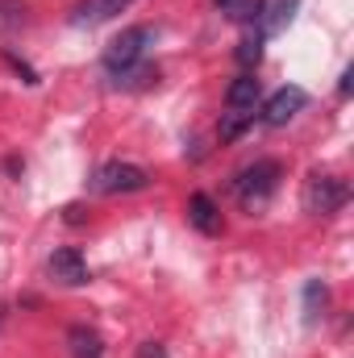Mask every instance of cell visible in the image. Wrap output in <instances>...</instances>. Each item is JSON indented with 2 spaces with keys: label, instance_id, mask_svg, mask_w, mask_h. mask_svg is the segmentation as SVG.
I'll return each instance as SVG.
<instances>
[{
  "label": "cell",
  "instance_id": "6da1fadb",
  "mask_svg": "<svg viewBox=\"0 0 354 358\" xmlns=\"http://www.w3.org/2000/svg\"><path fill=\"white\" fill-rule=\"evenodd\" d=\"M279 179H283V167H279L275 159H259V163H250L246 171H238V179H234L238 204H242L246 213H259L267 200L279 192Z\"/></svg>",
  "mask_w": 354,
  "mask_h": 358
},
{
  "label": "cell",
  "instance_id": "7a4b0ae2",
  "mask_svg": "<svg viewBox=\"0 0 354 358\" xmlns=\"http://www.w3.org/2000/svg\"><path fill=\"white\" fill-rule=\"evenodd\" d=\"M150 46H155V29H150V25H129L121 38L108 42V50H104V71L117 76V71H129V67L146 63V50H150Z\"/></svg>",
  "mask_w": 354,
  "mask_h": 358
},
{
  "label": "cell",
  "instance_id": "3957f363",
  "mask_svg": "<svg viewBox=\"0 0 354 358\" xmlns=\"http://www.w3.org/2000/svg\"><path fill=\"white\" fill-rule=\"evenodd\" d=\"M351 200V183L342 176H309L304 183V213H313V217H330V213H338L342 204Z\"/></svg>",
  "mask_w": 354,
  "mask_h": 358
},
{
  "label": "cell",
  "instance_id": "277c9868",
  "mask_svg": "<svg viewBox=\"0 0 354 358\" xmlns=\"http://www.w3.org/2000/svg\"><path fill=\"white\" fill-rule=\"evenodd\" d=\"M142 187H150V171L138 163H121V159L104 163L92 176V192H100V196H125V192H142Z\"/></svg>",
  "mask_w": 354,
  "mask_h": 358
},
{
  "label": "cell",
  "instance_id": "5b68a950",
  "mask_svg": "<svg viewBox=\"0 0 354 358\" xmlns=\"http://www.w3.org/2000/svg\"><path fill=\"white\" fill-rule=\"evenodd\" d=\"M309 104V92L304 88H296V84H288V88H279V92H271V100L263 104V125H271V129H279V125H288L300 108Z\"/></svg>",
  "mask_w": 354,
  "mask_h": 358
},
{
  "label": "cell",
  "instance_id": "8992f818",
  "mask_svg": "<svg viewBox=\"0 0 354 358\" xmlns=\"http://www.w3.org/2000/svg\"><path fill=\"white\" fill-rule=\"evenodd\" d=\"M50 279L55 283H63V287H84L88 283V263H84V255L76 250V246H59L55 255H50Z\"/></svg>",
  "mask_w": 354,
  "mask_h": 358
},
{
  "label": "cell",
  "instance_id": "52a82bcc",
  "mask_svg": "<svg viewBox=\"0 0 354 358\" xmlns=\"http://www.w3.org/2000/svg\"><path fill=\"white\" fill-rule=\"evenodd\" d=\"M259 96H263L259 80H255L250 71H242V76L225 88V108H229V113H255V108H259Z\"/></svg>",
  "mask_w": 354,
  "mask_h": 358
},
{
  "label": "cell",
  "instance_id": "ba28073f",
  "mask_svg": "<svg viewBox=\"0 0 354 358\" xmlns=\"http://www.w3.org/2000/svg\"><path fill=\"white\" fill-rule=\"evenodd\" d=\"M187 221H192L204 238H217V234H221V208H217L213 196H204V192H196V196L187 200Z\"/></svg>",
  "mask_w": 354,
  "mask_h": 358
},
{
  "label": "cell",
  "instance_id": "9c48e42d",
  "mask_svg": "<svg viewBox=\"0 0 354 358\" xmlns=\"http://www.w3.org/2000/svg\"><path fill=\"white\" fill-rule=\"evenodd\" d=\"M134 0H80L76 8H71V25H100V21H108V17H117V13H125Z\"/></svg>",
  "mask_w": 354,
  "mask_h": 358
},
{
  "label": "cell",
  "instance_id": "30bf717a",
  "mask_svg": "<svg viewBox=\"0 0 354 358\" xmlns=\"http://www.w3.org/2000/svg\"><path fill=\"white\" fill-rule=\"evenodd\" d=\"M67 346H71V358H104V342L88 325H71L67 329Z\"/></svg>",
  "mask_w": 354,
  "mask_h": 358
},
{
  "label": "cell",
  "instance_id": "8fae6325",
  "mask_svg": "<svg viewBox=\"0 0 354 358\" xmlns=\"http://www.w3.org/2000/svg\"><path fill=\"white\" fill-rule=\"evenodd\" d=\"M325 300H330V287H325L321 279H309V283H304V325H317V321H321Z\"/></svg>",
  "mask_w": 354,
  "mask_h": 358
},
{
  "label": "cell",
  "instance_id": "7c38bea8",
  "mask_svg": "<svg viewBox=\"0 0 354 358\" xmlns=\"http://www.w3.org/2000/svg\"><path fill=\"white\" fill-rule=\"evenodd\" d=\"M296 8H300V0H271V4H263V34H279L292 17H296Z\"/></svg>",
  "mask_w": 354,
  "mask_h": 358
},
{
  "label": "cell",
  "instance_id": "4fadbf2b",
  "mask_svg": "<svg viewBox=\"0 0 354 358\" xmlns=\"http://www.w3.org/2000/svg\"><path fill=\"white\" fill-rule=\"evenodd\" d=\"M213 4H217L229 21H259L267 0H213Z\"/></svg>",
  "mask_w": 354,
  "mask_h": 358
},
{
  "label": "cell",
  "instance_id": "5bb4252c",
  "mask_svg": "<svg viewBox=\"0 0 354 358\" xmlns=\"http://www.w3.org/2000/svg\"><path fill=\"white\" fill-rule=\"evenodd\" d=\"M259 59H263V34H255V38H242V42H238V63L250 71V67H259Z\"/></svg>",
  "mask_w": 354,
  "mask_h": 358
},
{
  "label": "cell",
  "instance_id": "9a60e30c",
  "mask_svg": "<svg viewBox=\"0 0 354 358\" xmlns=\"http://www.w3.org/2000/svg\"><path fill=\"white\" fill-rule=\"evenodd\" d=\"M250 121H255V113H225L221 117V142H234Z\"/></svg>",
  "mask_w": 354,
  "mask_h": 358
},
{
  "label": "cell",
  "instance_id": "2e32d148",
  "mask_svg": "<svg viewBox=\"0 0 354 358\" xmlns=\"http://www.w3.org/2000/svg\"><path fill=\"white\" fill-rule=\"evenodd\" d=\"M138 358H167V350H163V342H142Z\"/></svg>",
  "mask_w": 354,
  "mask_h": 358
},
{
  "label": "cell",
  "instance_id": "e0dca14e",
  "mask_svg": "<svg viewBox=\"0 0 354 358\" xmlns=\"http://www.w3.org/2000/svg\"><path fill=\"white\" fill-rule=\"evenodd\" d=\"M67 221H71V225H80V221H84V208H80V204H71V208H67Z\"/></svg>",
  "mask_w": 354,
  "mask_h": 358
}]
</instances>
